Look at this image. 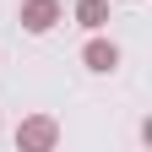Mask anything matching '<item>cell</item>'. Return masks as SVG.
<instances>
[{
    "label": "cell",
    "instance_id": "obj_1",
    "mask_svg": "<svg viewBox=\"0 0 152 152\" xmlns=\"http://www.w3.org/2000/svg\"><path fill=\"white\" fill-rule=\"evenodd\" d=\"M54 141H60V125H54L49 114H33V120L16 125V147L22 152H49Z\"/></svg>",
    "mask_w": 152,
    "mask_h": 152
},
{
    "label": "cell",
    "instance_id": "obj_2",
    "mask_svg": "<svg viewBox=\"0 0 152 152\" xmlns=\"http://www.w3.org/2000/svg\"><path fill=\"white\" fill-rule=\"evenodd\" d=\"M60 22V0H22V27L27 33H49Z\"/></svg>",
    "mask_w": 152,
    "mask_h": 152
},
{
    "label": "cell",
    "instance_id": "obj_3",
    "mask_svg": "<svg viewBox=\"0 0 152 152\" xmlns=\"http://www.w3.org/2000/svg\"><path fill=\"white\" fill-rule=\"evenodd\" d=\"M82 65L87 71H114V65H120V49H114L109 38H92V44L82 49Z\"/></svg>",
    "mask_w": 152,
    "mask_h": 152
},
{
    "label": "cell",
    "instance_id": "obj_4",
    "mask_svg": "<svg viewBox=\"0 0 152 152\" xmlns=\"http://www.w3.org/2000/svg\"><path fill=\"white\" fill-rule=\"evenodd\" d=\"M76 22H82L87 33H98L109 22V0H76Z\"/></svg>",
    "mask_w": 152,
    "mask_h": 152
}]
</instances>
